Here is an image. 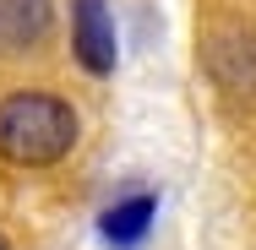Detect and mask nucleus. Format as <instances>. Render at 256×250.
Instances as JSON below:
<instances>
[{"label":"nucleus","mask_w":256,"mask_h":250,"mask_svg":"<svg viewBox=\"0 0 256 250\" xmlns=\"http://www.w3.org/2000/svg\"><path fill=\"white\" fill-rule=\"evenodd\" d=\"M76 147V109L54 93H6L0 98V158L22 169L60 163Z\"/></svg>","instance_id":"obj_1"},{"label":"nucleus","mask_w":256,"mask_h":250,"mask_svg":"<svg viewBox=\"0 0 256 250\" xmlns=\"http://www.w3.org/2000/svg\"><path fill=\"white\" fill-rule=\"evenodd\" d=\"M71 49L88 65V76H114L120 65V38H114V16L109 0H71Z\"/></svg>","instance_id":"obj_2"},{"label":"nucleus","mask_w":256,"mask_h":250,"mask_svg":"<svg viewBox=\"0 0 256 250\" xmlns=\"http://www.w3.org/2000/svg\"><path fill=\"white\" fill-rule=\"evenodd\" d=\"M153 218H158V196H153V191L120 196L114 207H104V212H98V240L109 250H136L142 240H148Z\"/></svg>","instance_id":"obj_3"},{"label":"nucleus","mask_w":256,"mask_h":250,"mask_svg":"<svg viewBox=\"0 0 256 250\" xmlns=\"http://www.w3.org/2000/svg\"><path fill=\"white\" fill-rule=\"evenodd\" d=\"M50 16H54L50 0H0V49L22 54L33 44H44L50 38Z\"/></svg>","instance_id":"obj_4"},{"label":"nucleus","mask_w":256,"mask_h":250,"mask_svg":"<svg viewBox=\"0 0 256 250\" xmlns=\"http://www.w3.org/2000/svg\"><path fill=\"white\" fill-rule=\"evenodd\" d=\"M0 250H11V240H6V234H0Z\"/></svg>","instance_id":"obj_5"}]
</instances>
